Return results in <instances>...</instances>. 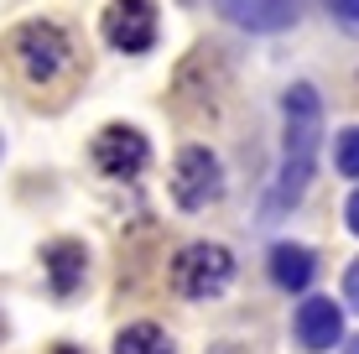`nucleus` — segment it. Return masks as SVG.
<instances>
[{"label":"nucleus","instance_id":"obj_11","mask_svg":"<svg viewBox=\"0 0 359 354\" xmlns=\"http://www.w3.org/2000/svg\"><path fill=\"white\" fill-rule=\"evenodd\" d=\"M115 354H177V349H172L167 328H156V323H130V328H120Z\"/></svg>","mask_w":359,"mask_h":354},{"label":"nucleus","instance_id":"obj_13","mask_svg":"<svg viewBox=\"0 0 359 354\" xmlns=\"http://www.w3.org/2000/svg\"><path fill=\"white\" fill-rule=\"evenodd\" d=\"M328 11H333V21H339V27L359 32V0H328Z\"/></svg>","mask_w":359,"mask_h":354},{"label":"nucleus","instance_id":"obj_6","mask_svg":"<svg viewBox=\"0 0 359 354\" xmlns=\"http://www.w3.org/2000/svg\"><path fill=\"white\" fill-rule=\"evenodd\" d=\"M151 162V146L135 125H104L94 136V167L104 177H141Z\"/></svg>","mask_w":359,"mask_h":354},{"label":"nucleus","instance_id":"obj_2","mask_svg":"<svg viewBox=\"0 0 359 354\" xmlns=\"http://www.w3.org/2000/svg\"><path fill=\"white\" fill-rule=\"evenodd\" d=\"M6 53H11V63H16V73L27 83H36V89L63 83L73 73V63H79V53H73L68 32L57 27V21H27V27H16L6 36Z\"/></svg>","mask_w":359,"mask_h":354},{"label":"nucleus","instance_id":"obj_16","mask_svg":"<svg viewBox=\"0 0 359 354\" xmlns=\"http://www.w3.org/2000/svg\"><path fill=\"white\" fill-rule=\"evenodd\" d=\"M344 354H359V339H349V344H344Z\"/></svg>","mask_w":359,"mask_h":354},{"label":"nucleus","instance_id":"obj_10","mask_svg":"<svg viewBox=\"0 0 359 354\" xmlns=\"http://www.w3.org/2000/svg\"><path fill=\"white\" fill-rule=\"evenodd\" d=\"M313 271H318V261H313L307 245H276L271 250V282H276L281 292H302L307 282H313Z\"/></svg>","mask_w":359,"mask_h":354},{"label":"nucleus","instance_id":"obj_7","mask_svg":"<svg viewBox=\"0 0 359 354\" xmlns=\"http://www.w3.org/2000/svg\"><path fill=\"white\" fill-rule=\"evenodd\" d=\"M219 11L240 32H287L302 16V0H219Z\"/></svg>","mask_w":359,"mask_h":354},{"label":"nucleus","instance_id":"obj_14","mask_svg":"<svg viewBox=\"0 0 359 354\" xmlns=\"http://www.w3.org/2000/svg\"><path fill=\"white\" fill-rule=\"evenodd\" d=\"M344 302L359 313V261H349V271H344Z\"/></svg>","mask_w":359,"mask_h":354},{"label":"nucleus","instance_id":"obj_15","mask_svg":"<svg viewBox=\"0 0 359 354\" xmlns=\"http://www.w3.org/2000/svg\"><path fill=\"white\" fill-rule=\"evenodd\" d=\"M344 219H349V229L359 235V188H354V198H349V209H344Z\"/></svg>","mask_w":359,"mask_h":354},{"label":"nucleus","instance_id":"obj_4","mask_svg":"<svg viewBox=\"0 0 359 354\" xmlns=\"http://www.w3.org/2000/svg\"><path fill=\"white\" fill-rule=\"evenodd\" d=\"M219 193H224V167H219V156L208 151V146H182L177 162H172V198H177V209H208V203H219Z\"/></svg>","mask_w":359,"mask_h":354},{"label":"nucleus","instance_id":"obj_17","mask_svg":"<svg viewBox=\"0 0 359 354\" xmlns=\"http://www.w3.org/2000/svg\"><path fill=\"white\" fill-rule=\"evenodd\" d=\"M53 354H79V349H73V344H57V349H53Z\"/></svg>","mask_w":359,"mask_h":354},{"label":"nucleus","instance_id":"obj_3","mask_svg":"<svg viewBox=\"0 0 359 354\" xmlns=\"http://www.w3.org/2000/svg\"><path fill=\"white\" fill-rule=\"evenodd\" d=\"M234 282V255L224 245H208V240H193L172 255V292L188 302H208L219 297Z\"/></svg>","mask_w":359,"mask_h":354},{"label":"nucleus","instance_id":"obj_12","mask_svg":"<svg viewBox=\"0 0 359 354\" xmlns=\"http://www.w3.org/2000/svg\"><path fill=\"white\" fill-rule=\"evenodd\" d=\"M333 162H339L344 177H359V125H349L339 136V146H333Z\"/></svg>","mask_w":359,"mask_h":354},{"label":"nucleus","instance_id":"obj_1","mask_svg":"<svg viewBox=\"0 0 359 354\" xmlns=\"http://www.w3.org/2000/svg\"><path fill=\"white\" fill-rule=\"evenodd\" d=\"M281 172H276V188L266 198V214H287L297 198L307 193L313 182V167H318V136H323V100H318L313 83H292L287 100H281Z\"/></svg>","mask_w":359,"mask_h":354},{"label":"nucleus","instance_id":"obj_8","mask_svg":"<svg viewBox=\"0 0 359 354\" xmlns=\"http://www.w3.org/2000/svg\"><path fill=\"white\" fill-rule=\"evenodd\" d=\"M297 339H302V349L323 354L344 339V313L333 297H307L302 308H297Z\"/></svg>","mask_w":359,"mask_h":354},{"label":"nucleus","instance_id":"obj_18","mask_svg":"<svg viewBox=\"0 0 359 354\" xmlns=\"http://www.w3.org/2000/svg\"><path fill=\"white\" fill-rule=\"evenodd\" d=\"M0 334H6V323H0Z\"/></svg>","mask_w":359,"mask_h":354},{"label":"nucleus","instance_id":"obj_5","mask_svg":"<svg viewBox=\"0 0 359 354\" xmlns=\"http://www.w3.org/2000/svg\"><path fill=\"white\" fill-rule=\"evenodd\" d=\"M99 32L115 53H146L156 42V6L151 0H109L99 16Z\"/></svg>","mask_w":359,"mask_h":354},{"label":"nucleus","instance_id":"obj_9","mask_svg":"<svg viewBox=\"0 0 359 354\" xmlns=\"http://www.w3.org/2000/svg\"><path fill=\"white\" fill-rule=\"evenodd\" d=\"M42 271H47L53 297H73V292L83 287V271H89V250H83L79 240H53V245L42 250Z\"/></svg>","mask_w":359,"mask_h":354}]
</instances>
